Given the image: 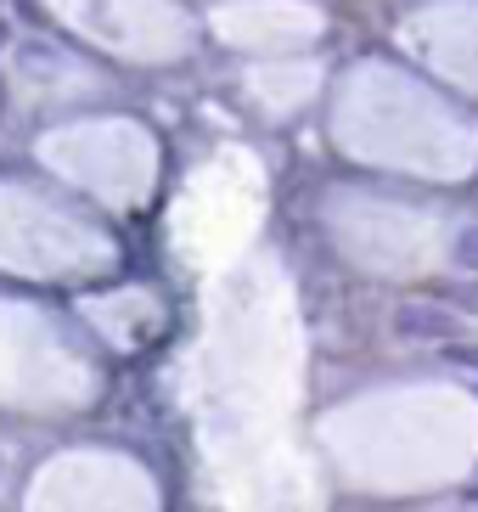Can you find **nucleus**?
<instances>
[{
    "mask_svg": "<svg viewBox=\"0 0 478 512\" xmlns=\"http://www.w3.org/2000/svg\"><path fill=\"white\" fill-rule=\"evenodd\" d=\"M12 46V23H6V17H0V51Z\"/></svg>",
    "mask_w": 478,
    "mask_h": 512,
    "instance_id": "nucleus-5",
    "label": "nucleus"
},
{
    "mask_svg": "<svg viewBox=\"0 0 478 512\" xmlns=\"http://www.w3.org/2000/svg\"><path fill=\"white\" fill-rule=\"evenodd\" d=\"M450 259H456V271H478V226H462L456 242H450Z\"/></svg>",
    "mask_w": 478,
    "mask_h": 512,
    "instance_id": "nucleus-4",
    "label": "nucleus"
},
{
    "mask_svg": "<svg viewBox=\"0 0 478 512\" xmlns=\"http://www.w3.org/2000/svg\"><path fill=\"white\" fill-rule=\"evenodd\" d=\"M434 299H445L456 316H478V271L473 276H456V282H439Z\"/></svg>",
    "mask_w": 478,
    "mask_h": 512,
    "instance_id": "nucleus-2",
    "label": "nucleus"
},
{
    "mask_svg": "<svg viewBox=\"0 0 478 512\" xmlns=\"http://www.w3.org/2000/svg\"><path fill=\"white\" fill-rule=\"evenodd\" d=\"M434 349H439V361L456 366V372H478V344H473V338H462V332L445 338V344H434Z\"/></svg>",
    "mask_w": 478,
    "mask_h": 512,
    "instance_id": "nucleus-3",
    "label": "nucleus"
},
{
    "mask_svg": "<svg viewBox=\"0 0 478 512\" xmlns=\"http://www.w3.org/2000/svg\"><path fill=\"white\" fill-rule=\"evenodd\" d=\"M456 332H462V316H456L445 299L400 304V310H394V338H405V344H445V338H456Z\"/></svg>",
    "mask_w": 478,
    "mask_h": 512,
    "instance_id": "nucleus-1",
    "label": "nucleus"
}]
</instances>
